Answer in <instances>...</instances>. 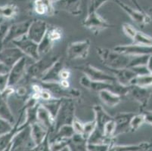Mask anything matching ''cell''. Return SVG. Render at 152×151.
<instances>
[{
	"label": "cell",
	"mask_w": 152,
	"mask_h": 151,
	"mask_svg": "<svg viewBox=\"0 0 152 151\" xmlns=\"http://www.w3.org/2000/svg\"><path fill=\"white\" fill-rule=\"evenodd\" d=\"M114 49L127 55H152V45H141L136 44L117 45Z\"/></svg>",
	"instance_id": "2e32d148"
},
{
	"label": "cell",
	"mask_w": 152,
	"mask_h": 151,
	"mask_svg": "<svg viewBox=\"0 0 152 151\" xmlns=\"http://www.w3.org/2000/svg\"><path fill=\"white\" fill-rule=\"evenodd\" d=\"M9 70H10V68H9V67H8V66H6L5 65H4L3 63H0V74L9 73Z\"/></svg>",
	"instance_id": "f5cc1de1"
},
{
	"label": "cell",
	"mask_w": 152,
	"mask_h": 151,
	"mask_svg": "<svg viewBox=\"0 0 152 151\" xmlns=\"http://www.w3.org/2000/svg\"><path fill=\"white\" fill-rule=\"evenodd\" d=\"M146 66H147L148 70L149 73L152 74V55L149 56L147 64H146Z\"/></svg>",
	"instance_id": "db71d44e"
},
{
	"label": "cell",
	"mask_w": 152,
	"mask_h": 151,
	"mask_svg": "<svg viewBox=\"0 0 152 151\" xmlns=\"http://www.w3.org/2000/svg\"><path fill=\"white\" fill-rule=\"evenodd\" d=\"M96 52L100 58L104 65L108 69L130 68L132 63V55H127L120 53L113 48L98 47Z\"/></svg>",
	"instance_id": "6da1fadb"
},
{
	"label": "cell",
	"mask_w": 152,
	"mask_h": 151,
	"mask_svg": "<svg viewBox=\"0 0 152 151\" xmlns=\"http://www.w3.org/2000/svg\"><path fill=\"white\" fill-rule=\"evenodd\" d=\"M15 47L23 52L25 56L34 61H37L41 58L38 51V43L34 42L27 37V35L12 42Z\"/></svg>",
	"instance_id": "30bf717a"
},
{
	"label": "cell",
	"mask_w": 152,
	"mask_h": 151,
	"mask_svg": "<svg viewBox=\"0 0 152 151\" xmlns=\"http://www.w3.org/2000/svg\"><path fill=\"white\" fill-rule=\"evenodd\" d=\"M83 0H58L53 2L54 8L58 12H64L73 16H79L82 13Z\"/></svg>",
	"instance_id": "9a60e30c"
},
{
	"label": "cell",
	"mask_w": 152,
	"mask_h": 151,
	"mask_svg": "<svg viewBox=\"0 0 152 151\" xmlns=\"http://www.w3.org/2000/svg\"><path fill=\"white\" fill-rule=\"evenodd\" d=\"M108 1H113V0H89L88 10H92L97 12L99 8H101L104 4L108 2Z\"/></svg>",
	"instance_id": "ee69618b"
},
{
	"label": "cell",
	"mask_w": 152,
	"mask_h": 151,
	"mask_svg": "<svg viewBox=\"0 0 152 151\" xmlns=\"http://www.w3.org/2000/svg\"><path fill=\"white\" fill-rule=\"evenodd\" d=\"M15 93L18 97H25L26 95L27 94V88H25V86H23V85L17 86V88H15Z\"/></svg>",
	"instance_id": "f907efd6"
},
{
	"label": "cell",
	"mask_w": 152,
	"mask_h": 151,
	"mask_svg": "<svg viewBox=\"0 0 152 151\" xmlns=\"http://www.w3.org/2000/svg\"><path fill=\"white\" fill-rule=\"evenodd\" d=\"M80 84L81 86L84 87L86 89L90 91H95L99 93L102 90H110L114 93L118 94L121 96L128 95L129 85H123L117 82H104L92 81L85 75L82 76L80 79Z\"/></svg>",
	"instance_id": "3957f363"
},
{
	"label": "cell",
	"mask_w": 152,
	"mask_h": 151,
	"mask_svg": "<svg viewBox=\"0 0 152 151\" xmlns=\"http://www.w3.org/2000/svg\"><path fill=\"white\" fill-rule=\"evenodd\" d=\"M51 1H52V2H56V1H58V0H51Z\"/></svg>",
	"instance_id": "6f0895ef"
},
{
	"label": "cell",
	"mask_w": 152,
	"mask_h": 151,
	"mask_svg": "<svg viewBox=\"0 0 152 151\" xmlns=\"http://www.w3.org/2000/svg\"><path fill=\"white\" fill-rule=\"evenodd\" d=\"M61 58L60 55L52 53V52L43 55L37 61H34L33 63L29 65L24 78L27 82L30 81H40L46 72L51 66Z\"/></svg>",
	"instance_id": "7a4b0ae2"
},
{
	"label": "cell",
	"mask_w": 152,
	"mask_h": 151,
	"mask_svg": "<svg viewBox=\"0 0 152 151\" xmlns=\"http://www.w3.org/2000/svg\"><path fill=\"white\" fill-rule=\"evenodd\" d=\"M87 145V140L79 134H75L70 140V147H74L75 151H89Z\"/></svg>",
	"instance_id": "f546056e"
},
{
	"label": "cell",
	"mask_w": 152,
	"mask_h": 151,
	"mask_svg": "<svg viewBox=\"0 0 152 151\" xmlns=\"http://www.w3.org/2000/svg\"><path fill=\"white\" fill-rule=\"evenodd\" d=\"M130 85H135L142 87H152V74L137 76L132 80Z\"/></svg>",
	"instance_id": "d6a6232c"
},
{
	"label": "cell",
	"mask_w": 152,
	"mask_h": 151,
	"mask_svg": "<svg viewBox=\"0 0 152 151\" xmlns=\"http://www.w3.org/2000/svg\"><path fill=\"white\" fill-rule=\"evenodd\" d=\"M98 94L102 103L110 108L117 106L122 101V96L110 90H102Z\"/></svg>",
	"instance_id": "d4e9b609"
},
{
	"label": "cell",
	"mask_w": 152,
	"mask_h": 151,
	"mask_svg": "<svg viewBox=\"0 0 152 151\" xmlns=\"http://www.w3.org/2000/svg\"><path fill=\"white\" fill-rule=\"evenodd\" d=\"M109 70L115 77L117 81L123 85H129L132 80L137 77L131 68L109 69Z\"/></svg>",
	"instance_id": "44dd1931"
},
{
	"label": "cell",
	"mask_w": 152,
	"mask_h": 151,
	"mask_svg": "<svg viewBox=\"0 0 152 151\" xmlns=\"http://www.w3.org/2000/svg\"><path fill=\"white\" fill-rule=\"evenodd\" d=\"M135 114V113L132 112H121L113 116L116 123L115 137L121 134L129 132V124Z\"/></svg>",
	"instance_id": "ac0fdd59"
},
{
	"label": "cell",
	"mask_w": 152,
	"mask_h": 151,
	"mask_svg": "<svg viewBox=\"0 0 152 151\" xmlns=\"http://www.w3.org/2000/svg\"><path fill=\"white\" fill-rule=\"evenodd\" d=\"M13 128V125L0 117V135H2L4 134L9 132L10 131H12Z\"/></svg>",
	"instance_id": "7bdbcfd3"
},
{
	"label": "cell",
	"mask_w": 152,
	"mask_h": 151,
	"mask_svg": "<svg viewBox=\"0 0 152 151\" xmlns=\"http://www.w3.org/2000/svg\"><path fill=\"white\" fill-rule=\"evenodd\" d=\"M120 8L124 11L125 13L129 15V18L137 23L139 26L144 27L145 25L149 24L151 22V17L146 13L144 10H139L137 8H133L129 5H126L124 2H121V0H113Z\"/></svg>",
	"instance_id": "9c48e42d"
},
{
	"label": "cell",
	"mask_w": 152,
	"mask_h": 151,
	"mask_svg": "<svg viewBox=\"0 0 152 151\" xmlns=\"http://www.w3.org/2000/svg\"><path fill=\"white\" fill-rule=\"evenodd\" d=\"M0 95H1V92H0Z\"/></svg>",
	"instance_id": "680465c9"
},
{
	"label": "cell",
	"mask_w": 152,
	"mask_h": 151,
	"mask_svg": "<svg viewBox=\"0 0 152 151\" xmlns=\"http://www.w3.org/2000/svg\"><path fill=\"white\" fill-rule=\"evenodd\" d=\"M54 45H55V42L52 41V39L49 38L46 33L42 41L38 44V51L40 57L50 53L52 48L54 47Z\"/></svg>",
	"instance_id": "1f68e13d"
},
{
	"label": "cell",
	"mask_w": 152,
	"mask_h": 151,
	"mask_svg": "<svg viewBox=\"0 0 152 151\" xmlns=\"http://www.w3.org/2000/svg\"><path fill=\"white\" fill-rule=\"evenodd\" d=\"M115 131L116 123L114 121V118H113V120L107 122L105 125H104V135L107 138H115Z\"/></svg>",
	"instance_id": "d590c367"
},
{
	"label": "cell",
	"mask_w": 152,
	"mask_h": 151,
	"mask_svg": "<svg viewBox=\"0 0 152 151\" xmlns=\"http://www.w3.org/2000/svg\"><path fill=\"white\" fill-rule=\"evenodd\" d=\"M47 35L53 42H57L62 38V30L59 27H51L47 31Z\"/></svg>",
	"instance_id": "ab89813d"
},
{
	"label": "cell",
	"mask_w": 152,
	"mask_h": 151,
	"mask_svg": "<svg viewBox=\"0 0 152 151\" xmlns=\"http://www.w3.org/2000/svg\"><path fill=\"white\" fill-rule=\"evenodd\" d=\"M128 95L140 104V110L146 109L152 96V87L129 85Z\"/></svg>",
	"instance_id": "8fae6325"
},
{
	"label": "cell",
	"mask_w": 152,
	"mask_h": 151,
	"mask_svg": "<svg viewBox=\"0 0 152 151\" xmlns=\"http://www.w3.org/2000/svg\"><path fill=\"white\" fill-rule=\"evenodd\" d=\"M122 29L124 33H125V35L129 37V38L132 39H133V38L135 37V34H136L138 31L132 25L129 24L128 23H123Z\"/></svg>",
	"instance_id": "60d3db41"
},
{
	"label": "cell",
	"mask_w": 152,
	"mask_h": 151,
	"mask_svg": "<svg viewBox=\"0 0 152 151\" xmlns=\"http://www.w3.org/2000/svg\"><path fill=\"white\" fill-rule=\"evenodd\" d=\"M71 73L69 70L64 68L60 73V81L61 80H68L70 77Z\"/></svg>",
	"instance_id": "816d5d0a"
},
{
	"label": "cell",
	"mask_w": 152,
	"mask_h": 151,
	"mask_svg": "<svg viewBox=\"0 0 152 151\" xmlns=\"http://www.w3.org/2000/svg\"><path fill=\"white\" fill-rule=\"evenodd\" d=\"M30 151H52L50 143V133L40 144L33 147Z\"/></svg>",
	"instance_id": "8d00e7d4"
},
{
	"label": "cell",
	"mask_w": 152,
	"mask_h": 151,
	"mask_svg": "<svg viewBox=\"0 0 152 151\" xmlns=\"http://www.w3.org/2000/svg\"><path fill=\"white\" fill-rule=\"evenodd\" d=\"M91 42L89 39L70 42L67 47L66 55L70 61L86 59L89 53Z\"/></svg>",
	"instance_id": "ba28073f"
},
{
	"label": "cell",
	"mask_w": 152,
	"mask_h": 151,
	"mask_svg": "<svg viewBox=\"0 0 152 151\" xmlns=\"http://www.w3.org/2000/svg\"><path fill=\"white\" fill-rule=\"evenodd\" d=\"M60 151H72V149H71V147H70V145H67V146L64 147L63 149L61 150Z\"/></svg>",
	"instance_id": "9f6ffc18"
},
{
	"label": "cell",
	"mask_w": 152,
	"mask_h": 151,
	"mask_svg": "<svg viewBox=\"0 0 152 151\" xmlns=\"http://www.w3.org/2000/svg\"><path fill=\"white\" fill-rule=\"evenodd\" d=\"M37 122L44 125L50 131V134L54 132L55 126V119L51 114L50 112L41 103L39 104L37 109Z\"/></svg>",
	"instance_id": "ffe728a7"
},
{
	"label": "cell",
	"mask_w": 152,
	"mask_h": 151,
	"mask_svg": "<svg viewBox=\"0 0 152 151\" xmlns=\"http://www.w3.org/2000/svg\"><path fill=\"white\" fill-rule=\"evenodd\" d=\"M9 72L0 74V92L3 91L7 87L9 86Z\"/></svg>",
	"instance_id": "7dc6e473"
},
{
	"label": "cell",
	"mask_w": 152,
	"mask_h": 151,
	"mask_svg": "<svg viewBox=\"0 0 152 151\" xmlns=\"http://www.w3.org/2000/svg\"><path fill=\"white\" fill-rule=\"evenodd\" d=\"M110 145L108 144H88L87 148L89 151H107Z\"/></svg>",
	"instance_id": "bcb514c9"
},
{
	"label": "cell",
	"mask_w": 152,
	"mask_h": 151,
	"mask_svg": "<svg viewBox=\"0 0 152 151\" xmlns=\"http://www.w3.org/2000/svg\"><path fill=\"white\" fill-rule=\"evenodd\" d=\"M145 116V123L148 124L152 126V110H148L147 109L140 110Z\"/></svg>",
	"instance_id": "c3c4849f"
},
{
	"label": "cell",
	"mask_w": 152,
	"mask_h": 151,
	"mask_svg": "<svg viewBox=\"0 0 152 151\" xmlns=\"http://www.w3.org/2000/svg\"><path fill=\"white\" fill-rule=\"evenodd\" d=\"M31 21L32 20H28L11 24L8 33L4 39L3 45L27 35Z\"/></svg>",
	"instance_id": "4fadbf2b"
},
{
	"label": "cell",
	"mask_w": 152,
	"mask_h": 151,
	"mask_svg": "<svg viewBox=\"0 0 152 151\" xmlns=\"http://www.w3.org/2000/svg\"><path fill=\"white\" fill-rule=\"evenodd\" d=\"M65 68V61L64 58L61 57L46 72L39 82H59L60 73Z\"/></svg>",
	"instance_id": "d6986e66"
},
{
	"label": "cell",
	"mask_w": 152,
	"mask_h": 151,
	"mask_svg": "<svg viewBox=\"0 0 152 151\" xmlns=\"http://www.w3.org/2000/svg\"><path fill=\"white\" fill-rule=\"evenodd\" d=\"M11 24L0 18V50L3 48V41Z\"/></svg>",
	"instance_id": "74e56055"
},
{
	"label": "cell",
	"mask_w": 152,
	"mask_h": 151,
	"mask_svg": "<svg viewBox=\"0 0 152 151\" xmlns=\"http://www.w3.org/2000/svg\"><path fill=\"white\" fill-rule=\"evenodd\" d=\"M71 125L72 127H73V128H74L76 134L83 135L84 128V123H83L82 122L80 121V120L76 117L74 120V121H73V123H72Z\"/></svg>",
	"instance_id": "f6af8a7d"
},
{
	"label": "cell",
	"mask_w": 152,
	"mask_h": 151,
	"mask_svg": "<svg viewBox=\"0 0 152 151\" xmlns=\"http://www.w3.org/2000/svg\"><path fill=\"white\" fill-rule=\"evenodd\" d=\"M52 98H54V97L52 96L50 91L43 88L42 91L40 92V101H41L42 102L47 101H49V100L52 99Z\"/></svg>",
	"instance_id": "681fc988"
},
{
	"label": "cell",
	"mask_w": 152,
	"mask_h": 151,
	"mask_svg": "<svg viewBox=\"0 0 152 151\" xmlns=\"http://www.w3.org/2000/svg\"><path fill=\"white\" fill-rule=\"evenodd\" d=\"M34 10L37 15L45 16H52L55 13L53 2L51 0H34Z\"/></svg>",
	"instance_id": "603a6c76"
},
{
	"label": "cell",
	"mask_w": 152,
	"mask_h": 151,
	"mask_svg": "<svg viewBox=\"0 0 152 151\" xmlns=\"http://www.w3.org/2000/svg\"><path fill=\"white\" fill-rule=\"evenodd\" d=\"M82 25L94 34H99L103 30L111 27V25L98 14L97 12L92 10H88L86 17L83 20Z\"/></svg>",
	"instance_id": "8992f818"
},
{
	"label": "cell",
	"mask_w": 152,
	"mask_h": 151,
	"mask_svg": "<svg viewBox=\"0 0 152 151\" xmlns=\"http://www.w3.org/2000/svg\"><path fill=\"white\" fill-rule=\"evenodd\" d=\"M75 134V131L71 125H64L60 127L53 134H50V142L70 140Z\"/></svg>",
	"instance_id": "4316f807"
},
{
	"label": "cell",
	"mask_w": 152,
	"mask_h": 151,
	"mask_svg": "<svg viewBox=\"0 0 152 151\" xmlns=\"http://www.w3.org/2000/svg\"><path fill=\"white\" fill-rule=\"evenodd\" d=\"M49 24L45 20L34 19L31 21L27 32V37L37 43H39L49 30Z\"/></svg>",
	"instance_id": "5bb4252c"
},
{
	"label": "cell",
	"mask_w": 152,
	"mask_h": 151,
	"mask_svg": "<svg viewBox=\"0 0 152 151\" xmlns=\"http://www.w3.org/2000/svg\"><path fill=\"white\" fill-rule=\"evenodd\" d=\"M0 117L15 125V116L8 104L7 100L2 98V95H0Z\"/></svg>",
	"instance_id": "f1b7e54d"
},
{
	"label": "cell",
	"mask_w": 152,
	"mask_h": 151,
	"mask_svg": "<svg viewBox=\"0 0 152 151\" xmlns=\"http://www.w3.org/2000/svg\"><path fill=\"white\" fill-rule=\"evenodd\" d=\"M75 111L76 106L74 100L70 98H64L60 110L55 117V126L54 132H55L62 125H71L74 119L76 118Z\"/></svg>",
	"instance_id": "277c9868"
},
{
	"label": "cell",
	"mask_w": 152,
	"mask_h": 151,
	"mask_svg": "<svg viewBox=\"0 0 152 151\" xmlns=\"http://www.w3.org/2000/svg\"><path fill=\"white\" fill-rule=\"evenodd\" d=\"M49 133L50 131L39 122L32 124L30 126V136L34 146L40 144Z\"/></svg>",
	"instance_id": "7402d4cb"
},
{
	"label": "cell",
	"mask_w": 152,
	"mask_h": 151,
	"mask_svg": "<svg viewBox=\"0 0 152 151\" xmlns=\"http://www.w3.org/2000/svg\"><path fill=\"white\" fill-rule=\"evenodd\" d=\"M129 1L133 4L134 6L135 7V8H137V9H139V10H143V9L142 8V7L140 6V5H139L138 0H129Z\"/></svg>",
	"instance_id": "11a10c76"
},
{
	"label": "cell",
	"mask_w": 152,
	"mask_h": 151,
	"mask_svg": "<svg viewBox=\"0 0 152 151\" xmlns=\"http://www.w3.org/2000/svg\"><path fill=\"white\" fill-rule=\"evenodd\" d=\"M74 68L83 73L86 77L90 79L92 81L96 82H117L115 77L113 74H109L103 70L95 67L92 65L87 63V64L76 66Z\"/></svg>",
	"instance_id": "52a82bcc"
},
{
	"label": "cell",
	"mask_w": 152,
	"mask_h": 151,
	"mask_svg": "<svg viewBox=\"0 0 152 151\" xmlns=\"http://www.w3.org/2000/svg\"><path fill=\"white\" fill-rule=\"evenodd\" d=\"M27 58L23 56L15 63L9 70V86H17L21 80L24 78L27 68Z\"/></svg>",
	"instance_id": "7c38bea8"
},
{
	"label": "cell",
	"mask_w": 152,
	"mask_h": 151,
	"mask_svg": "<svg viewBox=\"0 0 152 151\" xmlns=\"http://www.w3.org/2000/svg\"><path fill=\"white\" fill-rule=\"evenodd\" d=\"M70 140H63V141L50 142L51 150H52V151H60L64 147L67 146V145H70Z\"/></svg>",
	"instance_id": "b9f144b4"
},
{
	"label": "cell",
	"mask_w": 152,
	"mask_h": 151,
	"mask_svg": "<svg viewBox=\"0 0 152 151\" xmlns=\"http://www.w3.org/2000/svg\"><path fill=\"white\" fill-rule=\"evenodd\" d=\"M145 123V116L142 112L135 113L130 121L129 132H135Z\"/></svg>",
	"instance_id": "836d02e7"
},
{
	"label": "cell",
	"mask_w": 152,
	"mask_h": 151,
	"mask_svg": "<svg viewBox=\"0 0 152 151\" xmlns=\"http://www.w3.org/2000/svg\"><path fill=\"white\" fill-rule=\"evenodd\" d=\"M92 110L94 112L95 118L94 120L96 122L97 128L103 131L104 127L106 123L109 122L110 120H113V116H110L107 111L103 108V107L99 104L94 105L92 107Z\"/></svg>",
	"instance_id": "cb8c5ba5"
},
{
	"label": "cell",
	"mask_w": 152,
	"mask_h": 151,
	"mask_svg": "<svg viewBox=\"0 0 152 151\" xmlns=\"http://www.w3.org/2000/svg\"><path fill=\"white\" fill-rule=\"evenodd\" d=\"M151 147V144L148 141H143L136 144L117 145L110 146L107 151H148Z\"/></svg>",
	"instance_id": "484cf974"
},
{
	"label": "cell",
	"mask_w": 152,
	"mask_h": 151,
	"mask_svg": "<svg viewBox=\"0 0 152 151\" xmlns=\"http://www.w3.org/2000/svg\"><path fill=\"white\" fill-rule=\"evenodd\" d=\"M42 86L45 89L49 90L52 96L56 98H70L79 99L80 98L81 91L76 88H65L62 86L60 82H40Z\"/></svg>",
	"instance_id": "5b68a950"
},
{
	"label": "cell",
	"mask_w": 152,
	"mask_h": 151,
	"mask_svg": "<svg viewBox=\"0 0 152 151\" xmlns=\"http://www.w3.org/2000/svg\"><path fill=\"white\" fill-rule=\"evenodd\" d=\"M133 44L141 45H152V37L149 35L138 30L132 39Z\"/></svg>",
	"instance_id": "e575fe53"
},
{
	"label": "cell",
	"mask_w": 152,
	"mask_h": 151,
	"mask_svg": "<svg viewBox=\"0 0 152 151\" xmlns=\"http://www.w3.org/2000/svg\"><path fill=\"white\" fill-rule=\"evenodd\" d=\"M18 7L15 4H6L0 5V18L4 20H11L15 18L18 14Z\"/></svg>",
	"instance_id": "83f0119b"
},
{
	"label": "cell",
	"mask_w": 152,
	"mask_h": 151,
	"mask_svg": "<svg viewBox=\"0 0 152 151\" xmlns=\"http://www.w3.org/2000/svg\"><path fill=\"white\" fill-rule=\"evenodd\" d=\"M62 101H63V98H52V99L49 100V101L40 102V103L46 108L47 110L50 112L51 114H52V116H53L54 118L55 119L58 113L59 110H60Z\"/></svg>",
	"instance_id": "4dcf8cb0"
},
{
	"label": "cell",
	"mask_w": 152,
	"mask_h": 151,
	"mask_svg": "<svg viewBox=\"0 0 152 151\" xmlns=\"http://www.w3.org/2000/svg\"><path fill=\"white\" fill-rule=\"evenodd\" d=\"M23 56L25 55L17 47L2 48L0 50V63H3L11 69L12 66Z\"/></svg>",
	"instance_id": "e0dca14e"
},
{
	"label": "cell",
	"mask_w": 152,
	"mask_h": 151,
	"mask_svg": "<svg viewBox=\"0 0 152 151\" xmlns=\"http://www.w3.org/2000/svg\"><path fill=\"white\" fill-rule=\"evenodd\" d=\"M96 128H97V125H96V122H95V120L87 122V123H84L83 132V135H81L88 141L89 138Z\"/></svg>",
	"instance_id": "f35d334b"
}]
</instances>
